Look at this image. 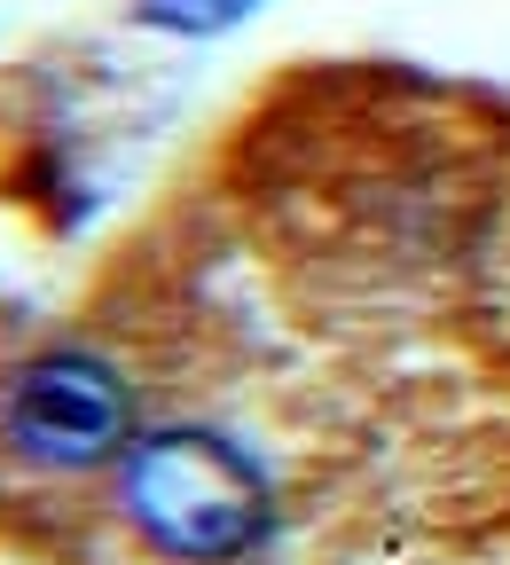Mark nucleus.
I'll list each match as a JSON object with an SVG mask.
<instances>
[{
  "instance_id": "7ed1b4c3",
  "label": "nucleus",
  "mask_w": 510,
  "mask_h": 565,
  "mask_svg": "<svg viewBox=\"0 0 510 565\" xmlns=\"http://www.w3.org/2000/svg\"><path fill=\"white\" fill-rule=\"evenodd\" d=\"M252 9V0H141V17L166 24V32H221Z\"/></svg>"
},
{
  "instance_id": "f03ea898",
  "label": "nucleus",
  "mask_w": 510,
  "mask_h": 565,
  "mask_svg": "<svg viewBox=\"0 0 510 565\" xmlns=\"http://www.w3.org/2000/svg\"><path fill=\"white\" fill-rule=\"evenodd\" d=\"M0 440L40 471H95L134 448V393L79 345L32 353L0 385Z\"/></svg>"
},
{
  "instance_id": "f257e3e1",
  "label": "nucleus",
  "mask_w": 510,
  "mask_h": 565,
  "mask_svg": "<svg viewBox=\"0 0 510 565\" xmlns=\"http://www.w3.org/2000/svg\"><path fill=\"white\" fill-rule=\"evenodd\" d=\"M118 503L141 542L181 565H229L259 550V534L275 526V494L259 463L196 424L134 433V448L118 456Z\"/></svg>"
}]
</instances>
